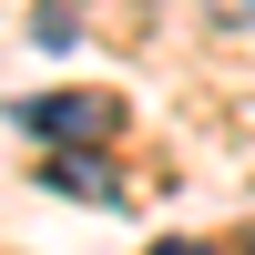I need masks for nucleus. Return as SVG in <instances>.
I'll return each instance as SVG.
<instances>
[{
  "label": "nucleus",
  "instance_id": "1",
  "mask_svg": "<svg viewBox=\"0 0 255 255\" xmlns=\"http://www.w3.org/2000/svg\"><path fill=\"white\" fill-rule=\"evenodd\" d=\"M113 123H123V102H113V92H31V102H20V133L72 143V153H92Z\"/></svg>",
  "mask_w": 255,
  "mask_h": 255
},
{
  "label": "nucleus",
  "instance_id": "2",
  "mask_svg": "<svg viewBox=\"0 0 255 255\" xmlns=\"http://www.w3.org/2000/svg\"><path fill=\"white\" fill-rule=\"evenodd\" d=\"M41 194H82V204H123V184H113V163H102V153H51V163H41Z\"/></svg>",
  "mask_w": 255,
  "mask_h": 255
},
{
  "label": "nucleus",
  "instance_id": "3",
  "mask_svg": "<svg viewBox=\"0 0 255 255\" xmlns=\"http://www.w3.org/2000/svg\"><path fill=\"white\" fill-rule=\"evenodd\" d=\"M153 255H215V245H194V235H174V245H153Z\"/></svg>",
  "mask_w": 255,
  "mask_h": 255
},
{
  "label": "nucleus",
  "instance_id": "4",
  "mask_svg": "<svg viewBox=\"0 0 255 255\" xmlns=\"http://www.w3.org/2000/svg\"><path fill=\"white\" fill-rule=\"evenodd\" d=\"M245 255H255V235H245Z\"/></svg>",
  "mask_w": 255,
  "mask_h": 255
}]
</instances>
